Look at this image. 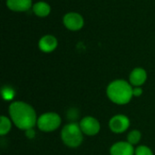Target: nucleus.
<instances>
[{"label":"nucleus","mask_w":155,"mask_h":155,"mask_svg":"<svg viewBox=\"0 0 155 155\" xmlns=\"http://www.w3.org/2000/svg\"><path fill=\"white\" fill-rule=\"evenodd\" d=\"M147 80V72L142 67L134 68L129 75V83L134 87H142Z\"/></svg>","instance_id":"9"},{"label":"nucleus","mask_w":155,"mask_h":155,"mask_svg":"<svg viewBox=\"0 0 155 155\" xmlns=\"http://www.w3.org/2000/svg\"><path fill=\"white\" fill-rule=\"evenodd\" d=\"M1 94L5 101H12L15 96V90L10 85H4L1 89Z\"/></svg>","instance_id":"15"},{"label":"nucleus","mask_w":155,"mask_h":155,"mask_svg":"<svg viewBox=\"0 0 155 155\" xmlns=\"http://www.w3.org/2000/svg\"><path fill=\"white\" fill-rule=\"evenodd\" d=\"M131 125V121L129 117L125 114H115L114 115L108 123L109 129L112 133L116 134H121L125 133Z\"/></svg>","instance_id":"5"},{"label":"nucleus","mask_w":155,"mask_h":155,"mask_svg":"<svg viewBox=\"0 0 155 155\" xmlns=\"http://www.w3.org/2000/svg\"><path fill=\"white\" fill-rule=\"evenodd\" d=\"M39 48L44 53H51L57 46V40L54 36L47 35L43 36L39 41Z\"/></svg>","instance_id":"10"},{"label":"nucleus","mask_w":155,"mask_h":155,"mask_svg":"<svg viewBox=\"0 0 155 155\" xmlns=\"http://www.w3.org/2000/svg\"><path fill=\"white\" fill-rule=\"evenodd\" d=\"M84 134L81 130L79 123L70 122L61 130V140L63 143L72 149L78 148L84 142Z\"/></svg>","instance_id":"3"},{"label":"nucleus","mask_w":155,"mask_h":155,"mask_svg":"<svg viewBox=\"0 0 155 155\" xmlns=\"http://www.w3.org/2000/svg\"><path fill=\"white\" fill-rule=\"evenodd\" d=\"M62 124L61 116L55 112H46L38 116L36 126L43 133H52L56 131Z\"/></svg>","instance_id":"4"},{"label":"nucleus","mask_w":155,"mask_h":155,"mask_svg":"<svg viewBox=\"0 0 155 155\" xmlns=\"http://www.w3.org/2000/svg\"><path fill=\"white\" fill-rule=\"evenodd\" d=\"M8 114L15 126L21 131L35 128L38 116L35 108L23 101H13L8 107Z\"/></svg>","instance_id":"1"},{"label":"nucleus","mask_w":155,"mask_h":155,"mask_svg":"<svg viewBox=\"0 0 155 155\" xmlns=\"http://www.w3.org/2000/svg\"><path fill=\"white\" fill-rule=\"evenodd\" d=\"M134 155H154L153 150L147 145H138L135 147Z\"/></svg>","instance_id":"16"},{"label":"nucleus","mask_w":155,"mask_h":155,"mask_svg":"<svg viewBox=\"0 0 155 155\" xmlns=\"http://www.w3.org/2000/svg\"><path fill=\"white\" fill-rule=\"evenodd\" d=\"M79 117V111L76 108H70L67 111V118L71 122H75V120Z\"/></svg>","instance_id":"17"},{"label":"nucleus","mask_w":155,"mask_h":155,"mask_svg":"<svg viewBox=\"0 0 155 155\" xmlns=\"http://www.w3.org/2000/svg\"><path fill=\"white\" fill-rule=\"evenodd\" d=\"M64 25L72 31L80 30L84 25V19L78 13H68L64 16Z\"/></svg>","instance_id":"8"},{"label":"nucleus","mask_w":155,"mask_h":155,"mask_svg":"<svg viewBox=\"0 0 155 155\" xmlns=\"http://www.w3.org/2000/svg\"><path fill=\"white\" fill-rule=\"evenodd\" d=\"M141 140H142V133L136 129L130 131L126 137V141L134 146L138 145V143L141 142Z\"/></svg>","instance_id":"14"},{"label":"nucleus","mask_w":155,"mask_h":155,"mask_svg":"<svg viewBox=\"0 0 155 155\" xmlns=\"http://www.w3.org/2000/svg\"><path fill=\"white\" fill-rule=\"evenodd\" d=\"M134 86L127 81L116 79L112 81L106 87V96L114 104L118 105H125L129 104L133 95Z\"/></svg>","instance_id":"2"},{"label":"nucleus","mask_w":155,"mask_h":155,"mask_svg":"<svg viewBox=\"0 0 155 155\" xmlns=\"http://www.w3.org/2000/svg\"><path fill=\"white\" fill-rule=\"evenodd\" d=\"M25 136L26 138H28L29 140H32L35 137V128H32V129H29L27 131L25 132Z\"/></svg>","instance_id":"19"},{"label":"nucleus","mask_w":155,"mask_h":155,"mask_svg":"<svg viewBox=\"0 0 155 155\" xmlns=\"http://www.w3.org/2000/svg\"><path fill=\"white\" fill-rule=\"evenodd\" d=\"M33 10H34V13L36 15H38L40 17H45V16H47L50 14L51 7L45 2H38V3L34 5Z\"/></svg>","instance_id":"12"},{"label":"nucleus","mask_w":155,"mask_h":155,"mask_svg":"<svg viewBox=\"0 0 155 155\" xmlns=\"http://www.w3.org/2000/svg\"><path fill=\"white\" fill-rule=\"evenodd\" d=\"M143 94V90L142 87H134L133 89V95L134 97H141Z\"/></svg>","instance_id":"18"},{"label":"nucleus","mask_w":155,"mask_h":155,"mask_svg":"<svg viewBox=\"0 0 155 155\" xmlns=\"http://www.w3.org/2000/svg\"><path fill=\"white\" fill-rule=\"evenodd\" d=\"M79 125L83 134L86 136H95L101 131L100 122L94 116H84L80 120Z\"/></svg>","instance_id":"6"},{"label":"nucleus","mask_w":155,"mask_h":155,"mask_svg":"<svg viewBox=\"0 0 155 155\" xmlns=\"http://www.w3.org/2000/svg\"><path fill=\"white\" fill-rule=\"evenodd\" d=\"M135 148L127 141L114 143L109 149L110 155H134Z\"/></svg>","instance_id":"7"},{"label":"nucleus","mask_w":155,"mask_h":155,"mask_svg":"<svg viewBox=\"0 0 155 155\" xmlns=\"http://www.w3.org/2000/svg\"><path fill=\"white\" fill-rule=\"evenodd\" d=\"M13 122L10 119V117H7L5 115H1L0 117V135L5 136L9 134V132L12 129Z\"/></svg>","instance_id":"13"},{"label":"nucleus","mask_w":155,"mask_h":155,"mask_svg":"<svg viewBox=\"0 0 155 155\" xmlns=\"http://www.w3.org/2000/svg\"><path fill=\"white\" fill-rule=\"evenodd\" d=\"M6 5L9 9L16 12L27 11L32 5V0H7Z\"/></svg>","instance_id":"11"}]
</instances>
